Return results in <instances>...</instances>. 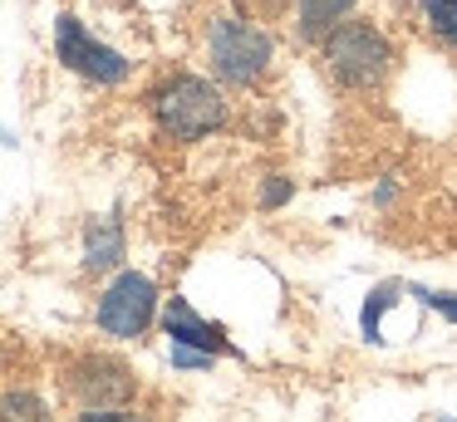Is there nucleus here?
I'll use <instances>...</instances> for the list:
<instances>
[{
  "instance_id": "4",
  "label": "nucleus",
  "mask_w": 457,
  "mask_h": 422,
  "mask_svg": "<svg viewBox=\"0 0 457 422\" xmlns=\"http://www.w3.org/2000/svg\"><path fill=\"white\" fill-rule=\"evenodd\" d=\"M94 319H99V329L113 334V339H138V334H148L153 319H158V285H153V275L119 270L104 285Z\"/></svg>"
},
{
  "instance_id": "6",
  "label": "nucleus",
  "mask_w": 457,
  "mask_h": 422,
  "mask_svg": "<svg viewBox=\"0 0 457 422\" xmlns=\"http://www.w3.org/2000/svg\"><path fill=\"white\" fill-rule=\"evenodd\" d=\"M54 54H60L64 69H74V74L89 79V84H123V79L133 74L129 59H123L119 49H109L104 39H94L74 15L54 20Z\"/></svg>"
},
{
  "instance_id": "9",
  "label": "nucleus",
  "mask_w": 457,
  "mask_h": 422,
  "mask_svg": "<svg viewBox=\"0 0 457 422\" xmlns=\"http://www.w3.org/2000/svg\"><path fill=\"white\" fill-rule=\"evenodd\" d=\"M354 5H359V0H300L295 35L305 39V45H320V39H325L339 20H349V10H354Z\"/></svg>"
},
{
  "instance_id": "8",
  "label": "nucleus",
  "mask_w": 457,
  "mask_h": 422,
  "mask_svg": "<svg viewBox=\"0 0 457 422\" xmlns=\"http://www.w3.org/2000/svg\"><path fill=\"white\" fill-rule=\"evenodd\" d=\"M123 265V221L119 216H99L84 226V270H113Z\"/></svg>"
},
{
  "instance_id": "13",
  "label": "nucleus",
  "mask_w": 457,
  "mask_h": 422,
  "mask_svg": "<svg viewBox=\"0 0 457 422\" xmlns=\"http://www.w3.org/2000/svg\"><path fill=\"white\" fill-rule=\"evenodd\" d=\"M408 294H413V300H423L428 310H437L443 319H453V324H457V294H453V290H428V285H408Z\"/></svg>"
},
{
  "instance_id": "5",
  "label": "nucleus",
  "mask_w": 457,
  "mask_h": 422,
  "mask_svg": "<svg viewBox=\"0 0 457 422\" xmlns=\"http://www.w3.org/2000/svg\"><path fill=\"white\" fill-rule=\"evenodd\" d=\"M64 393L79 398L84 408H123V402L138 393V378L123 359L113 353H79V359L64 363Z\"/></svg>"
},
{
  "instance_id": "14",
  "label": "nucleus",
  "mask_w": 457,
  "mask_h": 422,
  "mask_svg": "<svg viewBox=\"0 0 457 422\" xmlns=\"http://www.w3.org/2000/svg\"><path fill=\"white\" fill-rule=\"evenodd\" d=\"M290 177H266V186H261V206H286L290 202Z\"/></svg>"
},
{
  "instance_id": "10",
  "label": "nucleus",
  "mask_w": 457,
  "mask_h": 422,
  "mask_svg": "<svg viewBox=\"0 0 457 422\" xmlns=\"http://www.w3.org/2000/svg\"><path fill=\"white\" fill-rule=\"evenodd\" d=\"M403 290H408V285H398V280H384V285H374V290H369L364 310H359V329H364L369 343L384 339V334H378V324H384V314L398 304V294H403Z\"/></svg>"
},
{
  "instance_id": "11",
  "label": "nucleus",
  "mask_w": 457,
  "mask_h": 422,
  "mask_svg": "<svg viewBox=\"0 0 457 422\" xmlns=\"http://www.w3.org/2000/svg\"><path fill=\"white\" fill-rule=\"evenodd\" d=\"M0 422H50V402L35 388H11L0 393Z\"/></svg>"
},
{
  "instance_id": "15",
  "label": "nucleus",
  "mask_w": 457,
  "mask_h": 422,
  "mask_svg": "<svg viewBox=\"0 0 457 422\" xmlns=\"http://www.w3.org/2000/svg\"><path fill=\"white\" fill-rule=\"evenodd\" d=\"M74 422H148V418H138L129 408H84V418H74Z\"/></svg>"
},
{
  "instance_id": "17",
  "label": "nucleus",
  "mask_w": 457,
  "mask_h": 422,
  "mask_svg": "<svg viewBox=\"0 0 457 422\" xmlns=\"http://www.w3.org/2000/svg\"><path fill=\"white\" fill-rule=\"evenodd\" d=\"M172 363H178V368H212V353L187 349V343H172Z\"/></svg>"
},
{
  "instance_id": "12",
  "label": "nucleus",
  "mask_w": 457,
  "mask_h": 422,
  "mask_svg": "<svg viewBox=\"0 0 457 422\" xmlns=\"http://www.w3.org/2000/svg\"><path fill=\"white\" fill-rule=\"evenodd\" d=\"M423 20L433 29V39H443L457 54V0H423Z\"/></svg>"
},
{
  "instance_id": "2",
  "label": "nucleus",
  "mask_w": 457,
  "mask_h": 422,
  "mask_svg": "<svg viewBox=\"0 0 457 422\" xmlns=\"http://www.w3.org/2000/svg\"><path fill=\"white\" fill-rule=\"evenodd\" d=\"M153 118L168 137L178 143H197V137H212L221 123H227V98L212 79L197 74H172L168 84L153 94Z\"/></svg>"
},
{
  "instance_id": "1",
  "label": "nucleus",
  "mask_w": 457,
  "mask_h": 422,
  "mask_svg": "<svg viewBox=\"0 0 457 422\" xmlns=\"http://www.w3.org/2000/svg\"><path fill=\"white\" fill-rule=\"evenodd\" d=\"M320 54H325L335 84L345 88H378L394 69V45L374 20H339L320 39Z\"/></svg>"
},
{
  "instance_id": "7",
  "label": "nucleus",
  "mask_w": 457,
  "mask_h": 422,
  "mask_svg": "<svg viewBox=\"0 0 457 422\" xmlns=\"http://www.w3.org/2000/svg\"><path fill=\"white\" fill-rule=\"evenodd\" d=\"M162 334H168L172 343H187V349H202V353H231V359H241V349L227 339V329L212 319H202L197 310H192L187 300H168L162 304Z\"/></svg>"
},
{
  "instance_id": "3",
  "label": "nucleus",
  "mask_w": 457,
  "mask_h": 422,
  "mask_svg": "<svg viewBox=\"0 0 457 422\" xmlns=\"http://www.w3.org/2000/svg\"><path fill=\"white\" fill-rule=\"evenodd\" d=\"M270 54H276V39L256 20L227 15V20H212L207 25V59L221 84H237V88L256 84L270 69Z\"/></svg>"
},
{
  "instance_id": "16",
  "label": "nucleus",
  "mask_w": 457,
  "mask_h": 422,
  "mask_svg": "<svg viewBox=\"0 0 457 422\" xmlns=\"http://www.w3.org/2000/svg\"><path fill=\"white\" fill-rule=\"evenodd\" d=\"M237 10H241V20H256V25H266V20L280 10V0H237Z\"/></svg>"
}]
</instances>
